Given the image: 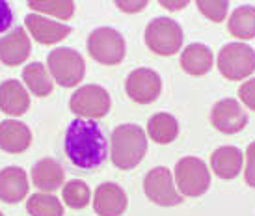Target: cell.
Here are the masks:
<instances>
[{"instance_id":"cb8c5ba5","label":"cell","mask_w":255,"mask_h":216,"mask_svg":"<svg viewBox=\"0 0 255 216\" xmlns=\"http://www.w3.org/2000/svg\"><path fill=\"white\" fill-rule=\"evenodd\" d=\"M26 209L32 216H64V205L54 194L36 192L26 202Z\"/></svg>"},{"instance_id":"30bf717a","label":"cell","mask_w":255,"mask_h":216,"mask_svg":"<svg viewBox=\"0 0 255 216\" xmlns=\"http://www.w3.org/2000/svg\"><path fill=\"white\" fill-rule=\"evenodd\" d=\"M125 92L138 105H151L162 94V79L149 67H138L128 73L125 80Z\"/></svg>"},{"instance_id":"f1b7e54d","label":"cell","mask_w":255,"mask_h":216,"mask_svg":"<svg viewBox=\"0 0 255 216\" xmlns=\"http://www.w3.org/2000/svg\"><path fill=\"white\" fill-rule=\"evenodd\" d=\"M239 97L250 110L255 112V79H248V82H242L239 88Z\"/></svg>"},{"instance_id":"44dd1931","label":"cell","mask_w":255,"mask_h":216,"mask_svg":"<svg viewBox=\"0 0 255 216\" xmlns=\"http://www.w3.org/2000/svg\"><path fill=\"white\" fill-rule=\"evenodd\" d=\"M147 136L160 145L171 144L179 136V123L168 112H158L147 121Z\"/></svg>"},{"instance_id":"ffe728a7","label":"cell","mask_w":255,"mask_h":216,"mask_svg":"<svg viewBox=\"0 0 255 216\" xmlns=\"http://www.w3.org/2000/svg\"><path fill=\"white\" fill-rule=\"evenodd\" d=\"M214 54L203 43H190L181 52V67L190 77H203L213 69Z\"/></svg>"},{"instance_id":"484cf974","label":"cell","mask_w":255,"mask_h":216,"mask_svg":"<svg viewBox=\"0 0 255 216\" xmlns=\"http://www.w3.org/2000/svg\"><path fill=\"white\" fill-rule=\"evenodd\" d=\"M28 7L36 9L39 15H52L62 21H69L75 15V2H69V0H65V2H28Z\"/></svg>"},{"instance_id":"9a60e30c","label":"cell","mask_w":255,"mask_h":216,"mask_svg":"<svg viewBox=\"0 0 255 216\" xmlns=\"http://www.w3.org/2000/svg\"><path fill=\"white\" fill-rule=\"evenodd\" d=\"M28 177L19 166H7L0 170V202L19 203L28 194Z\"/></svg>"},{"instance_id":"ba28073f","label":"cell","mask_w":255,"mask_h":216,"mask_svg":"<svg viewBox=\"0 0 255 216\" xmlns=\"http://www.w3.org/2000/svg\"><path fill=\"white\" fill-rule=\"evenodd\" d=\"M110 94L103 86L84 84L71 95L69 108L82 119H101L110 112Z\"/></svg>"},{"instance_id":"f546056e","label":"cell","mask_w":255,"mask_h":216,"mask_svg":"<svg viewBox=\"0 0 255 216\" xmlns=\"http://www.w3.org/2000/svg\"><path fill=\"white\" fill-rule=\"evenodd\" d=\"M13 22V11H11V6L7 4L6 0H0V34L9 30Z\"/></svg>"},{"instance_id":"d6a6232c","label":"cell","mask_w":255,"mask_h":216,"mask_svg":"<svg viewBox=\"0 0 255 216\" xmlns=\"http://www.w3.org/2000/svg\"><path fill=\"white\" fill-rule=\"evenodd\" d=\"M0 216H4V215H2V213H0Z\"/></svg>"},{"instance_id":"7402d4cb","label":"cell","mask_w":255,"mask_h":216,"mask_svg":"<svg viewBox=\"0 0 255 216\" xmlns=\"http://www.w3.org/2000/svg\"><path fill=\"white\" fill-rule=\"evenodd\" d=\"M22 80L36 97H47L52 94L54 82L50 79L49 69L39 62H32L22 69Z\"/></svg>"},{"instance_id":"52a82bcc","label":"cell","mask_w":255,"mask_h":216,"mask_svg":"<svg viewBox=\"0 0 255 216\" xmlns=\"http://www.w3.org/2000/svg\"><path fill=\"white\" fill-rule=\"evenodd\" d=\"M125 37L116 28L101 26L95 28L88 37V52L90 56L103 65H118L125 58Z\"/></svg>"},{"instance_id":"e0dca14e","label":"cell","mask_w":255,"mask_h":216,"mask_svg":"<svg viewBox=\"0 0 255 216\" xmlns=\"http://www.w3.org/2000/svg\"><path fill=\"white\" fill-rule=\"evenodd\" d=\"M64 168L54 159L37 160L34 168H32V183L41 192H47V194H52V192H56L58 188L64 187Z\"/></svg>"},{"instance_id":"3957f363","label":"cell","mask_w":255,"mask_h":216,"mask_svg":"<svg viewBox=\"0 0 255 216\" xmlns=\"http://www.w3.org/2000/svg\"><path fill=\"white\" fill-rule=\"evenodd\" d=\"M143 39L151 52L158 56H171L181 51L184 34L177 21L170 17H156L147 24Z\"/></svg>"},{"instance_id":"1f68e13d","label":"cell","mask_w":255,"mask_h":216,"mask_svg":"<svg viewBox=\"0 0 255 216\" xmlns=\"http://www.w3.org/2000/svg\"><path fill=\"white\" fill-rule=\"evenodd\" d=\"M160 6H164L166 9H183V7H186L188 6V2H166V0H162L160 2Z\"/></svg>"},{"instance_id":"5b68a950","label":"cell","mask_w":255,"mask_h":216,"mask_svg":"<svg viewBox=\"0 0 255 216\" xmlns=\"http://www.w3.org/2000/svg\"><path fill=\"white\" fill-rule=\"evenodd\" d=\"M175 187L179 194L188 198H199L211 187V172L207 164L198 157H183L175 164Z\"/></svg>"},{"instance_id":"4dcf8cb0","label":"cell","mask_w":255,"mask_h":216,"mask_svg":"<svg viewBox=\"0 0 255 216\" xmlns=\"http://www.w3.org/2000/svg\"><path fill=\"white\" fill-rule=\"evenodd\" d=\"M116 6L120 7L121 11H125V13H136V11H142L143 7L147 6V2L145 0H138V2H123V0H118Z\"/></svg>"},{"instance_id":"5bb4252c","label":"cell","mask_w":255,"mask_h":216,"mask_svg":"<svg viewBox=\"0 0 255 216\" xmlns=\"http://www.w3.org/2000/svg\"><path fill=\"white\" fill-rule=\"evenodd\" d=\"M125 190L116 183H103L93 194V211L99 216H121L127 211Z\"/></svg>"},{"instance_id":"6da1fadb","label":"cell","mask_w":255,"mask_h":216,"mask_svg":"<svg viewBox=\"0 0 255 216\" xmlns=\"http://www.w3.org/2000/svg\"><path fill=\"white\" fill-rule=\"evenodd\" d=\"M65 155L80 170H97L108 157L107 136L93 119L77 117L65 130Z\"/></svg>"},{"instance_id":"8992f818","label":"cell","mask_w":255,"mask_h":216,"mask_svg":"<svg viewBox=\"0 0 255 216\" xmlns=\"http://www.w3.org/2000/svg\"><path fill=\"white\" fill-rule=\"evenodd\" d=\"M218 71L227 80H246L255 71V51L242 41L224 45L218 52Z\"/></svg>"},{"instance_id":"9c48e42d","label":"cell","mask_w":255,"mask_h":216,"mask_svg":"<svg viewBox=\"0 0 255 216\" xmlns=\"http://www.w3.org/2000/svg\"><path fill=\"white\" fill-rule=\"evenodd\" d=\"M143 192L149 198V202L160 207H173L183 203V196L177 192V187L173 185V173L166 166H156L149 170L143 177Z\"/></svg>"},{"instance_id":"4316f807","label":"cell","mask_w":255,"mask_h":216,"mask_svg":"<svg viewBox=\"0 0 255 216\" xmlns=\"http://www.w3.org/2000/svg\"><path fill=\"white\" fill-rule=\"evenodd\" d=\"M196 6L209 21L213 22H222L229 11V2H226V0H198Z\"/></svg>"},{"instance_id":"ac0fdd59","label":"cell","mask_w":255,"mask_h":216,"mask_svg":"<svg viewBox=\"0 0 255 216\" xmlns=\"http://www.w3.org/2000/svg\"><path fill=\"white\" fill-rule=\"evenodd\" d=\"M242 162H244V155L235 145H222L211 155V168L224 181L235 179L241 173Z\"/></svg>"},{"instance_id":"83f0119b","label":"cell","mask_w":255,"mask_h":216,"mask_svg":"<svg viewBox=\"0 0 255 216\" xmlns=\"http://www.w3.org/2000/svg\"><path fill=\"white\" fill-rule=\"evenodd\" d=\"M244 181L246 185L255 188V142L248 145L246 149V168H244Z\"/></svg>"},{"instance_id":"8fae6325","label":"cell","mask_w":255,"mask_h":216,"mask_svg":"<svg viewBox=\"0 0 255 216\" xmlns=\"http://www.w3.org/2000/svg\"><path fill=\"white\" fill-rule=\"evenodd\" d=\"M211 123L213 127L224 134H237L241 132L246 123H248V114L244 112L241 103L237 99H222L211 110Z\"/></svg>"},{"instance_id":"d4e9b609","label":"cell","mask_w":255,"mask_h":216,"mask_svg":"<svg viewBox=\"0 0 255 216\" xmlns=\"http://www.w3.org/2000/svg\"><path fill=\"white\" fill-rule=\"evenodd\" d=\"M92 200V190L84 181L73 179L62 187V202L71 209H84Z\"/></svg>"},{"instance_id":"2e32d148","label":"cell","mask_w":255,"mask_h":216,"mask_svg":"<svg viewBox=\"0 0 255 216\" xmlns=\"http://www.w3.org/2000/svg\"><path fill=\"white\" fill-rule=\"evenodd\" d=\"M32 144V130L17 119L0 123V149L11 155H21Z\"/></svg>"},{"instance_id":"4fadbf2b","label":"cell","mask_w":255,"mask_h":216,"mask_svg":"<svg viewBox=\"0 0 255 216\" xmlns=\"http://www.w3.org/2000/svg\"><path fill=\"white\" fill-rule=\"evenodd\" d=\"M24 24L28 28L30 36L41 45H54L58 41L65 39L73 32V28L69 24L56 22L52 21V19H49V17H43L39 13H28L26 19H24Z\"/></svg>"},{"instance_id":"603a6c76","label":"cell","mask_w":255,"mask_h":216,"mask_svg":"<svg viewBox=\"0 0 255 216\" xmlns=\"http://www.w3.org/2000/svg\"><path fill=\"white\" fill-rule=\"evenodd\" d=\"M227 30L233 37L239 39H254L255 37V7L239 6L233 9L227 21Z\"/></svg>"},{"instance_id":"277c9868","label":"cell","mask_w":255,"mask_h":216,"mask_svg":"<svg viewBox=\"0 0 255 216\" xmlns=\"http://www.w3.org/2000/svg\"><path fill=\"white\" fill-rule=\"evenodd\" d=\"M47 67L54 82L64 88L77 86L84 79L86 64L80 52L69 47H58L47 56Z\"/></svg>"},{"instance_id":"d6986e66","label":"cell","mask_w":255,"mask_h":216,"mask_svg":"<svg viewBox=\"0 0 255 216\" xmlns=\"http://www.w3.org/2000/svg\"><path fill=\"white\" fill-rule=\"evenodd\" d=\"M30 108V95L19 80H4L0 84V110L7 115H22Z\"/></svg>"},{"instance_id":"7a4b0ae2","label":"cell","mask_w":255,"mask_h":216,"mask_svg":"<svg viewBox=\"0 0 255 216\" xmlns=\"http://www.w3.org/2000/svg\"><path fill=\"white\" fill-rule=\"evenodd\" d=\"M147 153V134L134 123L116 127L110 138V160L120 170H132Z\"/></svg>"},{"instance_id":"7c38bea8","label":"cell","mask_w":255,"mask_h":216,"mask_svg":"<svg viewBox=\"0 0 255 216\" xmlns=\"http://www.w3.org/2000/svg\"><path fill=\"white\" fill-rule=\"evenodd\" d=\"M30 52H32V43L22 26L9 30L0 37V62L4 65L15 67L24 64Z\"/></svg>"}]
</instances>
